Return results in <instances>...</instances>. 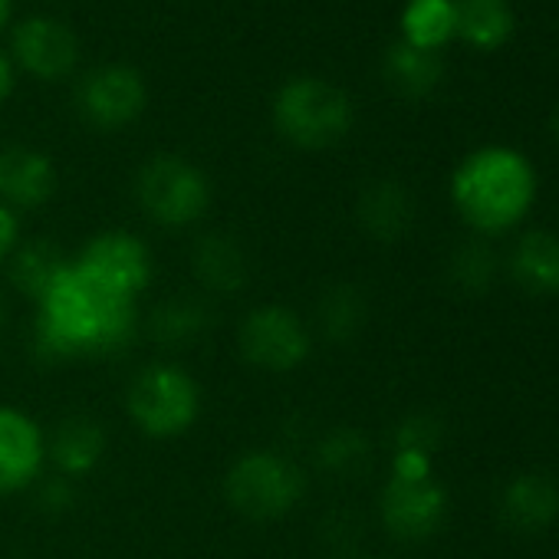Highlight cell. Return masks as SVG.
Listing matches in <instances>:
<instances>
[{
  "label": "cell",
  "instance_id": "6da1fadb",
  "mask_svg": "<svg viewBox=\"0 0 559 559\" xmlns=\"http://www.w3.org/2000/svg\"><path fill=\"white\" fill-rule=\"evenodd\" d=\"M135 304L99 290L73 270V263L60 284L37 304L34 343L37 353L53 362L122 353L135 340Z\"/></svg>",
  "mask_w": 559,
  "mask_h": 559
},
{
  "label": "cell",
  "instance_id": "7a4b0ae2",
  "mask_svg": "<svg viewBox=\"0 0 559 559\" xmlns=\"http://www.w3.org/2000/svg\"><path fill=\"white\" fill-rule=\"evenodd\" d=\"M533 188L536 181L526 158L500 145L467 155L451 178L457 211L480 230H503L520 221L533 201Z\"/></svg>",
  "mask_w": 559,
  "mask_h": 559
},
{
  "label": "cell",
  "instance_id": "3957f363",
  "mask_svg": "<svg viewBox=\"0 0 559 559\" xmlns=\"http://www.w3.org/2000/svg\"><path fill=\"white\" fill-rule=\"evenodd\" d=\"M307 497V474L304 467L284 454L270 448H250L237 454L224 474V500L234 513L270 523L294 513Z\"/></svg>",
  "mask_w": 559,
  "mask_h": 559
},
{
  "label": "cell",
  "instance_id": "277c9868",
  "mask_svg": "<svg viewBox=\"0 0 559 559\" xmlns=\"http://www.w3.org/2000/svg\"><path fill=\"white\" fill-rule=\"evenodd\" d=\"M353 99L330 80L297 76L273 96V126L284 142L320 152L343 142L353 129Z\"/></svg>",
  "mask_w": 559,
  "mask_h": 559
},
{
  "label": "cell",
  "instance_id": "5b68a950",
  "mask_svg": "<svg viewBox=\"0 0 559 559\" xmlns=\"http://www.w3.org/2000/svg\"><path fill=\"white\" fill-rule=\"evenodd\" d=\"M126 412L148 438H178L201 415V389L194 376L175 362H148L126 389Z\"/></svg>",
  "mask_w": 559,
  "mask_h": 559
},
{
  "label": "cell",
  "instance_id": "8992f818",
  "mask_svg": "<svg viewBox=\"0 0 559 559\" xmlns=\"http://www.w3.org/2000/svg\"><path fill=\"white\" fill-rule=\"evenodd\" d=\"M135 201L158 227H191L211 207V181L181 155H155L135 175Z\"/></svg>",
  "mask_w": 559,
  "mask_h": 559
},
{
  "label": "cell",
  "instance_id": "52a82bcc",
  "mask_svg": "<svg viewBox=\"0 0 559 559\" xmlns=\"http://www.w3.org/2000/svg\"><path fill=\"white\" fill-rule=\"evenodd\" d=\"M448 510V497L438 480H431L428 454L399 451L395 471L382 490V523L395 539H428Z\"/></svg>",
  "mask_w": 559,
  "mask_h": 559
},
{
  "label": "cell",
  "instance_id": "ba28073f",
  "mask_svg": "<svg viewBox=\"0 0 559 559\" xmlns=\"http://www.w3.org/2000/svg\"><path fill=\"white\" fill-rule=\"evenodd\" d=\"M237 349L247 366L270 372V376H287L297 372L310 353H313V333L304 323L300 313L280 304L253 307L240 326H237Z\"/></svg>",
  "mask_w": 559,
  "mask_h": 559
},
{
  "label": "cell",
  "instance_id": "9c48e42d",
  "mask_svg": "<svg viewBox=\"0 0 559 559\" xmlns=\"http://www.w3.org/2000/svg\"><path fill=\"white\" fill-rule=\"evenodd\" d=\"M73 270L99 290L135 304L152 287L155 260L139 234L116 227V230L93 234L83 243V250L73 257Z\"/></svg>",
  "mask_w": 559,
  "mask_h": 559
},
{
  "label": "cell",
  "instance_id": "30bf717a",
  "mask_svg": "<svg viewBox=\"0 0 559 559\" xmlns=\"http://www.w3.org/2000/svg\"><path fill=\"white\" fill-rule=\"evenodd\" d=\"M148 103L145 80L129 63H103L90 70L76 90V109L80 116L103 132H119L132 126Z\"/></svg>",
  "mask_w": 559,
  "mask_h": 559
},
{
  "label": "cell",
  "instance_id": "8fae6325",
  "mask_svg": "<svg viewBox=\"0 0 559 559\" xmlns=\"http://www.w3.org/2000/svg\"><path fill=\"white\" fill-rule=\"evenodd\" d=\"M14 60L37 80H63L80 63L76 34L53 17H27L14 31Z\"/></svg>",
  "mask_w": 559,
  "mask_h": 559
},
{
  "label": "cell",
  "instance_id": "7c38bea8",
  "mask_svg": "<svg viewBox=\"0 0 559 559\" xmlns=\"http://www.w3.org/2000/svg\"><path fill=\"white\" fill-rule=\"evenodd\" d=\"M47 464V435L21 408L0 405V493H17L40 480Z\"/></svg>",
  "mask_w": 559,
  "mask_h": 559
},
{
  "label": "cell",
  "instance_id": "4fadbf2b",
  "mask_svg": "<svg viewBox=\"0 0 559 559\" xmlns=\"http://www.w3.org/2000/svg\"><path fill=\"white\" fill-rule=\"evenodd\" d=\"M57 194V165L31 145L0 148V204L11 211L44 207Z\"/></svg>",
  "mask_w": 559,
  "mask_h": 559
},
{
  "label": "cell",
  "instance_id": "5bb4252c",
  "mask_svg": "<svg viewBox=\"0 0 559 559\" xmlns=\"http://www.w3.org/2000/svg\"><path fill=\"white\" fill-rule=\"evenodd\" d=\"M191 270L198 276V284L204 287V294L234 297L247 287V280H250V257L234 234L211 230V234L194 240Z\"/></svg>",
  "mask_w": 559,
  "mask_h": 559
},
{
  "label": "cell",
  "instance_id": "9a60e30c",
  "mask_svg": "<svg viewBox=\"0 0 559 559\" xmlns=\"http://www.w3.org/2000/svg\"><path fill=\"white\" fill-rule=\"evenodd\" d=\"M109 451V435L93 415H67L47 438V461L57 474L76 480L99 467Z\"/></svg>",
  "mask_w": 559,
  "mask_h": 559
},
{
  "label": "cell",
  "instance_id": "2e32d148",
  "mask_svg": "<svg viewBox=\"0 0 559 559\" xmlns=\"http://www.w3.org/2000/svg\"><path fill=\"white\" fill-rule=\"evenodd\" d=\"M73 257H67V250L60 243H53L50 237H34L17 243V250L11 253L8 266H11V284L17 294H24L27 300L40 304L60 280L70 270Z\"/></svg>",
  "mask_w": 559,
  "mask_h": 559
},
{
  "label": "cell",
  "instance_id": "e0dca14e",
  "mask_svg": "<svg viewBox=\"0 0 559 559\" xmlns=\"http://www.w3.org/2000/svg\"><path fill=\"white\" fill-rule=\"evenodd\" d=\"M356 217L372 240L395 243L412 227L415 204H412V194L405 191V185L376 181L362 191V198L356 204Z\"/></svg>",
  "mask_w": 559,
  "mask_h": 559
},
{
  "label": "cell",
  "instance_id": "ac0fdd59",
  "mask_svg": "<svg viewBox=\"0 0 559 559\" xmlns=\"http://www.w3.org/2000/svg\"><path fill=\"white\" fill-rule=\"evenodd\" d=\"M211 307L201 297H171L148 317V336L162 349H188L211 330Z\"/></svg>",
  "mask_w": 559,
  "mask_h": 559
},
{
  "label": "cell",
  "instance_id": "d6986e66",
  "mask_svg": "<svg viewBox=\"0 0 559 559\" xmlns=\"http://www.w3.org/2000/svg\"><path fill=\"white\" fill-rule=\"evenodd\" d=\"M382 73H385L389 86L399 96L421 99L441 83L444 67H441V57L435 50H421V47H412V44L399 40V44H392L385 50Z\"/></svg>",
  "mask_w": 559,
  "mask_h": 559
},
{
  "label": "cell",
  "instance_id": "ffe728a7",
  "mask_svg": "<svg viewBox=\"0 0 559 559\" xmlns=\"http://www.w3.org/2000/svg\"><path fill=\"white\" fill-rule=\"evenodd\" d=\"M559 510V490L543 474L516 477L503 493V520L520 533L543 530Z\"/></svg>",
  "mask_w": 559,
  "mask_h": 559
},
{
  "label": "cell",
  "instance_id": "44dd1931",
  "mask_svg": "<svg viewBox=\"0 0 559 559\" xmlns=\"http://www.w3.org/2000/svg\"><path fill=\"white\" fill-rule=\"evenodd\" d=\"M513 31L507 0H454V34L477 50H497Z\"/></svg>",
  "mask_w": 559,
  "mask_h": 559
},
{
  "label": "cell",
  "instance_id": "7402d4cb",
  "mask_svg": "<svg viewBox=\"0 0 559 559\" xmlns=\"http://www.w3.org/2000/svg\"><path fill=\"white\" fill-rule=\"evenodd\" d=\"M513 276L530 294H559V237L526 234L513 250Z\"/></svg>",
  "mask_w": 559,
  "mask_h": 559
},
{
  "label": "cell",
  "instance_id": "603a6c76",
  "mask_svg": "<svg viewBox=\"0 0 559 559\" xmlns=\"http://www.w3.org/2000/svg\"><path fill=\"white\" fill-rule=\"evenodd\" d=\"M366 323V297L353 284L330 287L317 304V326L320 336L333 346H346Z\"/></svg>",
  "mask_w": 559,
  "mask_h": 559
},
{
  "label": "cell",
  "instance_id": "cb8c5ba5",
  "mask_svg": "<svg viewBox=\"0 0 559 559\" xmlns=\"http://www.w3.org/2000/svg\"><path fill=\"white\" fill-rule=\"evenodd\" d=\"M454 37V0H408L402 11V40L421 50H441Z\"/></svg>",
  "mask_w": 559,
  "mask_h": 559
},
{
  "label": "cell",
  "instance_id": "d4e9b609",
  "mask_svg": "<svg viewBox=\"0 0 559 559\" xmlns=\"http://www.w3.org/2000/svg\"><path fill=\"white\" fill-rule=\"evenodd\" d=\"M369 461H372L369 438L356 428H336L317 448V464L336 477H356L369 467Z\"/></svg>",
  "mask_w": 559,
  "mask_h": 559
},
{
  "label": "cell",
  "instance_id": "484cf974",
  "mask_svg": "<svg viewBox=\"0 0 559 559\" xmlns=\"http://www.w3.org/2000/svg\"><path fill=\"white\" fill-rule=\"evenodd\" d=\"M448 273L454 280V287L464 294H480L493 280V253L484 243H464L454 250Z\"/></svg>",
  "mask_w": 559,
  "mask_h": 559
},
{
  "label": "cell",
  "instance_id": "4316f807",
  "mask_svg": "<svg viewBox=\"0 0 559 559\" xmlns=\"http://www.w3.org/2000/svg\"><path fill=\"white\" fill-rule=\"evenodd\" d=\"M73 500H76L73 480L63 477V474H53V477H47V480L37 487V503H40V510H47V513H63V510L73 507Z\"/></svg>",
  "mask_w": 559,
  "mask_h": 559
},
{
  "label": "cell",
  "instance_id": "83f0119b",
  "mask_svg": "<svg viewBox=\"0 0 559 559\" xmlns=\"http://www.w3.org/2000/svg\"><path fill=\"white\" fill-rule=\"evenodd\" d=\"M21 243V221L17 211H11L8 204H0V263H8L11 253Z\"/></svg>",
  "mask_w": 559,
  "mask_h": 559
},
{
  "label": "cell",
  "instance_id": "f1b7e54d",
  "mask_svg": "<svg viewBox=\"0 0 559 559\" xmlns=\"http://www.w3.org/2000/svg\"><path fill=\"white\" fill-rule=\"evenodd\" d=\"M17 86V70L8 53H0V103H8Z\"/></svg>",
  "mask_w": 559,
  "mask_h": 559
},
{
  "label": "cell",
  "instance_id": "f546056e",
  "mask_svg": "<svg viewBox=\"0 0 559 559\" xmlns=\"http://www.w3.org/2000/svg\"><path fill=\"white\" fill-rule=\"evenodd\" d=\"M11 21V0H0V31Z\"/></svg>",
  "mask_w": 559,
  "mask_h": 559
},
{
  "label": "cell",
  "instance_id": "4dcf8cb0",
  "mask_svg": "<svg viewBox=\"0 0 559 559\" xmlns=\"http://www.w3.org/2000/svg\"><path fill=\"white\" fill-rule=\"evenodd\" d=\"M549 126H552V135H556V142H559V109L552 112V122H549Z\"/></svg>",
  "mask_w": 559,
  "mask_h": 559
},
{
  "label": "cell",
  "instance_id": "1f68e13d",
  "mask_svg": "<svg viewBox=\"0 0 559 559\" xmlns=\"http://www.w3.org/2000/svg\"><path fill=\"white\" fill-rule=\"evenodd\" d=\"M0 326H4V304H0Z\"/></svg>",
  "mask_w": 559,
  "mask_h": 559
},
{
  "label": "cell",
  "instance_id": "d6a6232c",
  "mask_svg": "<svg viewBox=\"0 0 559 559\" xmlns=\"http://www.w3.org/2000/svg\"><path fill=\"white\" fill-rule=\"evenodd\" d=\"M356 559H372V556H356Z\"/></svg>",
  "mask_w": 559,
  "mask_h": 559
}]
</instances>
